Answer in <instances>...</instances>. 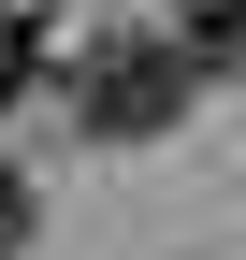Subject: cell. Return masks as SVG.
I'll return each instance as SVG.
<instances>
[{"instance_id":"3957f363","label":"cell","mask_w":246,"mask_h":260,"mask_svg":"<svg viewBox=\"0 0 246 260\" xmlns=\"http://www.w3.org/2000/svg\"><path fill=\"white\" fill-rule=\"evenodd\" d=\"M29 246V174H0V260Z\"/></svg>"},{"instance_id":"7a4b0ae2","label":"cell","mask_w":246,"mask_h":260,"mask_svg":"<svg viewBox=\"0 0 246 260\" xmlns=\"http://www.w3.org/2000/svg\"><path fill=\"white\" fill-rule=\"evenodd\" d=\"M29 73H44V29H29V15H15V0H0V102H15V87H29Z\"/></svg>"},{"instance_id":"6da1fadb","label":"cell","mask_w":246,"mask_h":260,"mask_svg":"<svg viewBox=\"0 0 246 260\" xmlns=\"http://www.w3.org/2000/svg\"><path fill=\"white\" fill-rule=\"evenodd\" d=\"M73 130H102V145H160L174 116H189V44L174 29H102V44H73Z\"/></svg>"}]
</instances>
